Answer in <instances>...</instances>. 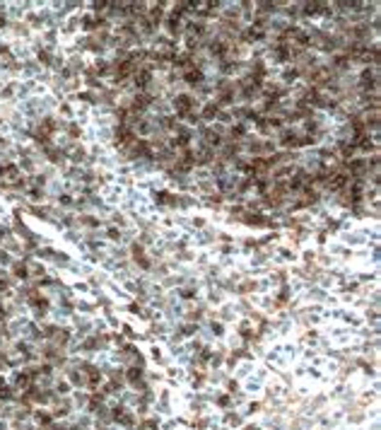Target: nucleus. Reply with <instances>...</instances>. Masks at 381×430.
Wrapping results in <instances>:
<instances>
[{
    "label": "nucleus",
    "instance_id": "nucleus-3",
    "mask_svg": "<svg viewBox=\"0 0 381 430\" xmlns=\"http://www.w3.org/2000/svg\"><path fill=\"white\" fill-rule=\"evenodd\" d=\"M184 80H186L189 85H200V82H203V72L200 71H186L184 72Z\"/></svg>",
    "mask_w": 381,
    "mask_h": 430
},
{
    "label": "nucleus",
    "instance_id": "nucleus-5",
    "mask_svg": "<svg viewBox=\"0 0 381 430\" xmlns=\"http://www.w3.org/2000/svg\"><path fill=\"white\" fill-rule=\"evenodd\" d=\"M15 273H17V278H24V276H27V269L17 264V266H15Z\"/></svg>",
    "mask_w": 381,
    "mask_h": 430
},
{
    "label": "nucleus",
    "instance_id": "nucleus-4",
    "mask_svg": "<svg viewBox=\"0 0 381 430\" xmlns=\"http://www.w3.org/2000/svg\"><path fill=\"white\" fill-rule=\"evenodd\" d=\"M217 104H208L205 109H203V119H212V116H217Z\"/></svg>",
    "mask_w": 381,
    "mask_h": 430
},
{
    "label": "nucleus",
    "instance_id": "nucleus-1",
    "mask_svg": "<svg viewBox=\"0 0 381 430\" xmlns=\"http://www.w3.org/2000/svg\"><path fill=\"white\" fill-rule=\"evenodd\" d=\"M195 107H198V104H195V99H193L190 94H176V99H174V109H176L179 116H190V111H193Z\"/></svg>",
    "mask_w": 381,
    "mask_h": 430
},
{
    "label": "nucleus",
    "instance_id": "nucleus-2",
    "mask_svg": "<svg viewBox=\"0 0 381 430\" xmlns=\"http://www.w3.org/2000/svg\"><path fill=\"white\" fill-rule=\"evenodd\" d=\"M150 80H152V72L150 71H145V68H142V71H135V87H138V90H145V87L150 85Z\"/></svg>",
    "mask_w": 381,
    "mask_h": 430
}]
</instances>
